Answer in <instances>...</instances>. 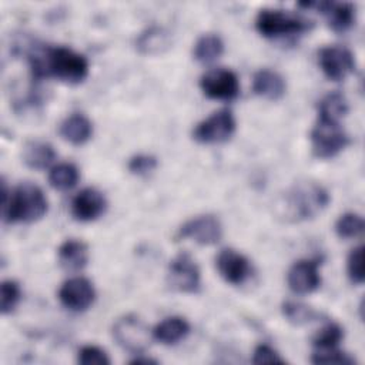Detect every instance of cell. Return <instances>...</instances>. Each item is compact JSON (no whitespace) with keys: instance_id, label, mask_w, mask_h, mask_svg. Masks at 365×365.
<instances>
[{"instance_id":"obj_1","label":"cell","mask_w":365,"mask_h":365,"mask_svg":"<svg viewBox=\"0 0 365 365\" xmlns=\"http://www.w3.org/2000/svg\"><path fill=\"white\" fill-rule=\"evenodd\" d=\"M27 60L34 81L54 77L67 84H78L88 76V60L63 46H31Z\"/></svg>"},{"instance_id":"obj_2","label":"cell","mask_w":365,"mask_h":365,"mask_svg":"<svg viewBox=\"0 0 365 365\" xmlns=\"http://www.w3.org/2000/svg\"><path fill=\"white\" fill-rule=\"evenodd\" d=\"M3 220L9 224L33 222L40 220L48 208L43 190L33 182H21L9 192L4 180L1 181Z\"/></svg>"},{"instance_id":"obj_3","label":"cell","mask_w":365,"mask_h":365,"mask_svg":"<svg viewBox=\"0 0 365 365\" xmlns=\"http://www.w3.org/2000/svg\"><path fill=\"white\" fill-rule=\"evenodd\" d=\"M329 202L328 191L318 182L304 181L292 185L277 202L278 215L285 221L314 218Z\"/></svg>"},{"instance_id":"obj_4","label":"cell","mask_w":365,"mask_h":365,"mask_svg":"<svg viewBox=\"0 0 365 365\" xmlns=\"http://www.w3.org/2000/svg\"><path fill=\"white\" fill-rule=\"evenodd\" d=\"M312 23L298 14L281 9H261L255 17V29L267 38H282L301 34Z\"/></svg>"},{"instance_id":"obj_5","label":"cell","mask_w":365,"mask_h":365,"mask_svg":"<svg viewBox=\"0 0 365 365\" xmlns=\"http://www.w3.org/2000/svg\"><path fill=\"white\" fill-rule=\"evenodd\" d=\"M311 144L315 157L331 158L349 144V137L339 123L317 118L311 130Z\"/></svg>"},{"instance_id":"obj_6","label":"cell","mask_w":365,"mask_h":365,"mask_svg":"<svg viewBox=\"0 0 365 365\" xmlns=\"http://www.w3.org/2000/svg\"><path fill=\"white\" fill-rule=\"evenodd\" d=\"M113 336L117 344L131 352V354H143L153 338V331L144 324L138 317L128 314L118 318L113 325Z\"/></svg>"},{"instance_id":"obj_7","label":"cell","mask_w":365,"mask_h":365,"mask_svg":"<svg viewBox=\"0 0 365 365\" xmlns=\"http://www.w3.org/2000/svg\"><path fill=\"white\" fill-rule=\"evenodd\" d=\"M234 131L235 118L230 110L222 108L200 121L192 131V137L198 143L217 144L227 141Z\"/></svg>"},{"instance_id":"obj_8","label":"cell","mask_w":365,"mask_h":365,"mask_svg":"<svg viewBox=\"0 0 365 365\" xmlns=\"http://www.w3.org/2000/svg\"><path fill=\"white\" fill-rule=\"evenodd\" d=\"M168 285L180 292H197L201 284L200 268L192 257L187 252L175 255L168 265L167 271Z\"/></svg>"},{"instance_id":"obj_9","label":"cell","mask_w":365,"mask_h":365,"mask_svg":"<svg viewBox=\"0 0 365 365\" xmlns=\"http://www.w3.org/2000/svg\"><path fill=\"white\" fill-rule=\"evenodd\" d=\"M200 87L207 97L214 100H234L240 94L238 76L224 67L204 73L200 78Z\"/></svg>"},{"instance_id":"obj_10","label":"cell","mask_w":365,"mask_h":365,"mask_svg":"<svg viewBox=\"0 0 365 365\" xmlns=\"http://www.w3.org/2000/svg\"><path fill=\"white\" fill-rule=\"evenodd\" d=\"M318 61L322 73L334 81H341L355 71V57L346 47L327 46L318 53Z\"/></svg>"},{"instance_id":"obj_11","label":"cell","mask_w":365,"mask_h":365,"mask_svg":"<svg viewBox=\"0 0 365 365\" xmlns=\"http://www.w3.org/2000/svg\"><path fill=\"white\" fill-rule=\"evenodd\" d=\"M178 238H188L201 245H211L221 240L222 225L215 215L204 214L185 221L177 232Z\"/></svg>"},{"instance_id":"obj_12","label":"cell","mask_w":365,"mask_h":365,"mask_svg":"<svg viewBox=\"0 0 365 365\" xmlns=\"http://www.w3.org/2000/svg\"><path fill=\"white\" fill-rule=\"evenodd\" d=\"M58 299L70 311H86L96 299V289L90 279L73 277L64 281L58 289Z\"/></svg>"},{"instance_id":"obj_13","label":"cell","mask_w":365,"mask_h":365,"mask_svg":"<svg viewBox=\"0 0 365 365\" xmlns=\"http://www.w3.org/2000/svg\"><path fill=\"white\" fill-rule=\"evenodd\" d=\"M220 275L232 285L244 284L252 274L250 259L232 248H224L215 258Z\"/></svg>"},{"instance_id":"obj_14","label":"cell","mask_w":365,"mask_h":365,"mask_svg":"<svg viewBox=\"0 0 365 365\" xmlns=\"http://www.w3.org/2000/svg\"><path fill=\"white\" fill-rule=\"evenodd\" d=\"M318 259H298L287 274L288 287L295 294H311L321 285Z\"/></svg>"},{"instance_id":"obj_15","label":"cell","mask_w":365,"mask_h":365,"mask_svg":"<svg viewBox=\"0 0 365 365\" xmlns=\"http://www.w3.org/2000/svg\"><path fill=\"white\" fill-rule=\"evenodd\" d=\"M106 208L104 194L94 187L83 188L71 201V214L78 221H94L104 214Z\"/></svg>"},{"instance_id":"obj_16","label":"cell","mask_w":365,"mask_h":365,"mask_svg":"<svg viewBox=\"0 0 365 365\" xmlns=\"http://www.w3.org/2000/svg\"><path fill=\"white\" fill-rule=\"evenodd\" d=\"M305 7H317L327 19L328 26L338 33H344L355 23V6L352 3L336 1H307Z\"/></svg>"},{"instance_id":"obj_17","label":"cell","mask_w":365,"mask_h":365,"mask_svg":"<svg viewBox=\"0 0 365 365\" xmlns=\"http://www.w3.org/2000/svg\"><path fill=\"white\" fill-rule=\"evenodd\" d=\"M287 90L284 77L269 68L258 70L252 77V91L268 100H279Z\"/></svg>"},{"instance_id":"obj_18","label":"cell","mask_w":365,"mask_h":365,"mask_svg":"<svg viewBox=\"0 0 365 365\" xmlns=\"http://www.w3.org/2000/svg\"><path fill=\"white\" fill-rule=\"evenodd\" d=\"M58 264L66 271H78L88 261V247L80 240H66L57 250Z\"/></svg>"},{"instance_id":"obj_19","label":"cell","mask_w":365,"mask_h":365,"mask_svg":"<svg viewBox=\"0 0 365 365\" xmlns=\"http://www.w3.org/2000/svg\"><path fill=\"white\" fill-rule=\"evenodd\" d=\"M58 131L66 141L80 145L90 140L93 134V124L84 114L74 113L61 121Z\"/></svg>"},{"instance_id":"obj_20","label":"cell","mask_w":365,"mask_h":365,"mask_svg":"<svg viewBox=\"0 0 365 365\" xmlns=\"http://www.w3.org/2000/svg\"><path fill=\"white\" fill-rule=\"evenodd\" d=\"M190 334V324L182 317H168L153 329V338L164 345L178 344Z\"/></svg>"},{"instance_id":"obj_21","label":"cell","mask_w":365,"mask_h":365,"mask_svg":"<svg viewBox=\"0 0 365 365\" xmlns=\"http://www.w3.org/2000/svg\"><path fill=\"white\" fill-rule=\"evenodd\" d=\"M21 157L27 167L34 170H43L54 161L56 151L50 143L31 140L24 144Z\"/></svg>"},{"instance_id":"obj_22","label":"cell","mask_w":365,"mask_h":365,"mask_svg":"<svg viewBox=\"0 0 365 365\" xmlns=\"http://www.w3.org/2000/svg\"><path fill=\"white\" fill-rule=\"evenodd\" d=\"M135 46L143 54H160L171 46L170 33L160 26H150L138 36Z\"/></svg>"},{"instance_id":"obj_23","label":"cell","mask_w":365,"mask_h":365,"mask_svg":"<svg viewBox=\"0 0 365 365\" xmlns=\"http://www.w3.org/2000/svg\"><path fill=\"white\" fill-rule=\"evenodd\" d=\"M224 51V43L218 34L205 33L194 44L192 56L197 61L208 64L215 61Z\"/></svg>"},{"instance_id":"obj_24","label":"cell","mask_w":365,"mask_h":365,"mask_svg":"<svg viewBox=\"0 0 365 365\" xmlns=\"http://www.w3.org/2000/svg\"><path fill=\"white\" fill-rule=\"evenodd\" d=\"M348 113V101L339 91H329L325 94L318 104V118L336 121L345 117Z\"/></svg>"},{"instance_id":"obj_25","label":"cell","mask_w":365,"mask_h":365,"mask_svg":"<svg viewBox=\"0 0 365 365\" xmlns=\"http://www.w3.org/2000/svg\"><path fill=\"white\" fill-rule=\"evenodd\" d=\"M80 178L78 168L71 163H60L48 173V182L53 188L66 191L73 188Z\"/></svg>"},{"instance_id":"obj_26","label":"cell","mask_w":365,"mask_h":365,"mask_svg":"<svg viewBox=\"0 0 365 365\" xmlns=\"http://www.w3.org/2000/svg\"><path fill=\"white\" fill-rule=\"evenodd\" d=\"M282 315L294 325H305L318 318V312L311 307L298 301H285L282 304Z\"/></svg>"},{"instance_id":"obj_27","label":"cell","mask_w":365,"mask_h":365,"mask_svg":"<svg viewBox=\"0 0 365 365\" xmlns=\"http://www.w3.org/2000/svg\"><path fill=\"white\" fill-rule=\"evenodd\" d=\"M344 338V329L336 322H327L312 336V345L315 349L336 348Z\"/></svg>"},{"instance_id":"obj_28","label":"cell","mask_w":365,"mask_h":365,"mask_svg":"<svg viewBox=\"0 0 365 365\" xmlns=\"http://www.w3.org/2000/svg\"><path fill=\"white\" fill-rule=\"evenodd\" d=\"M364 218L356 212H345L335 222V232L339 238H355L364 232Z\"/></svg>"},{"instance_id":"obj_29","label":"cell","mask_w":365,"mask_h":365,"mask_svg":"<svg viewBox=\"0 0 365 365\" xmlns=\"http://www.w3.org/2000/svg\"><path fill=\"white\" fill-rule=\"evenodd\" d=\"M21 298V288L19 282L13 279H6L0 287V311L3 315L10 314Z\"/></svg>"},{"instance_id":"obj_30","label":"cell","mask_w":365,"mask_h":365,"mask_svg":"<svg viewBox=\"0 0 365 365\" xmlns=\"http://www.w3.org/2000/svg\"><path fill=\"white\" fill-rule=\"evenodd\" d=\"M311 362L314 364H325V365H352L355 361L348 356V354L339 351L338 348H327V349H315L311 356Z\"/></svg>"},{"instance_id":"obj_31","label":"cell","mask_w":365,"mask_h":365,"mask_svg":"<svg viewBox=\"0 0 365 365\" xmlns=\"http://www.w3.org/2000/svg\"><path fill=\"white\" fill-rule=\"evenodd\" d=\"M346 272L354 284L364 282V247L358 245L351 250L346 258Z\"/></svg>"},{"instance_id":"obj_32","label":"cell","mask_w":365,"mask_h":365,"mask_svg":"<svg viewBox=\"0 0 365 365\" xmlns=\"http://www.w3.org/2000/svg\"><path fill=\"white\" fill-rule=\"evenodd\" d=\"M77 361L81 365H108L110 358L104 349L96 345H84L77 355Z\"/></svg>"},{"instance_id":"obj_33","label":"cell","mask_w":365,"mask_h":365,"mask_svg":"<svg viewBox=\"0 0 365 365\" xmlns=\"http://www.w3.org/2000/svg\"><path fill=\"white\" fill-rule=\"evenodd\" d=\"M127 167H128L130 173H133L135 175H145L155 170L157 158L150 154H137L130 158Z\"/></svg>"},{"instance_id":"obj_34","label":"cell","mask_w":365,"mask_h":365,"mask_svg":"<svg viewBox=\"0 0 365 365\" xmlns=\"http://www.w3.org/2000/svg\"><path fill=\"white\" fill-rule=\"evenodd\" d=\"M285 361L279 356V354L271 348L269 345L261 344L255 348L252 354V364L264 365V364H284Z\"/></svg>"},{"instance_id":"obj_35","label":"cell","mask_w":365,"mask_h":365,"mask_svg":"<svg viewBox=\"0 0 365 365\" xmlns=\"http://www.w3.org/2000/svg\"><path fill=\"white\" fill-rule=\"evenodd\" d=\"M131 364H157V361L154 359H150V358H143V356H138L135 359L131 361Z\"/></svg>"}]
</instances>
